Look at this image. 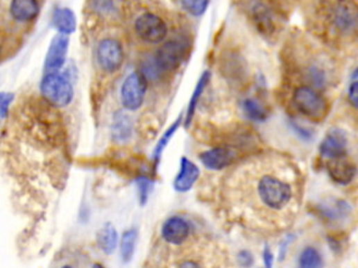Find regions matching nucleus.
Here are the masks:
<instances>
[{"label": "nucleus", "mask_w": 358, "mask_h": 268, "mask_svg": "<svg viewBox=\"0 0 358 268\" xmlns=\"http://www.w3.org/2000/svg\"><path fill=\"white\" fill-rule=\"evenodd\" d=\"M303 177L298 165L281 154H262L243 162L222 184L227 217L256 234L289 229L303 200Z\"/></svg>", "instance_id": "nucleus-1"}, {"label": "nucleus", "mask_w": 358, "mask_h": 268, "mask_svg": "<svg viewBox=\"0 0 358 268\" xmlns=\"http://www.w3.org/2000/svg\"><path fill=\"white\" fill-rule=\"evenodd\" d=\"M43 99L56 107H69L74 98V87L69 77L60 72L46 73L40 82Z\"/></svg>", "instance_id": "nucleus-2"}, {"label": "nucleus", "mask_w": 358, "mask_h": 268, "mask_svg": "<svg viewBox=\"0 0 358 268\" xmlns=\"http://www.w3.org/2000/svg\"><path fill=\"white\" fill-rule=\"evenodd\" d=\"M295 107L303 116L314 120H321L327 115L328 107L326 99L321 94L308 86H300L295 89L293 96Z\"/></svg>", "instance_id": "nucleus-3"}, {"label": "nucleus", "mask_w": 358, "mask_h": 268, "mask_svg": "<svg viewBox=\"0 0 358 268\" xmlns=\"http://www.w3.org/2000/svg\"><path fill=\"white\" fill-rule=\"evenodd\" d=\"M134 30L137 37L148 44L164 42L169 31L165 21L152 12L140 15L134 23Z\"/></svg>", "instance_id": "nucleus-4"}, {"label": "nucleus", "mask_w": 358, "mask_h": 268, "mask_svg": "<svg viewBox=\"0 0 358 268\" xmlns=\"http://www.w3.org/2000/svg\"><path fill=\"white\" fill-rule=\"evenodd\" d=\"M97 64L99 69L107 74H112L119 71L123 66L124 49L122 43L114 37H107L99 41L96 51Z\"/></svg>", "instance_id": "nucleus-5"}, {"label": "nucleus", "mask_w": 358, "mask_h": 268, "mask_svg": "<svg viewBox=\"0 0 358 268\" xmlns=\"http://www.w3.org/2000/svg\"><path fill=\"white\" fill-rule=\"evenodd\" d=\"M188 53V44L184 39H170L158 48L154 61L162 73L173 72L178 69Z\"/></svg>", "instance_id": "nucleus-6"}, {"label": "nucleus", "mask_w": 358, "mask_h": 268, "mask_svg": "<svg viewBox=\"0 0 358 268\" xmlns=\"http://www.w3.org/2000/svg\"><path fill=\"white\" fill-rule=\"evenodd\" d=\"M147 80L140 72H133L121 86V102L127 111H137L145 102Z\"/></svg>", "instance_id": "nucleus-7"}, {"label": "nucleus", "mask_w": 358, "mask_h": 268, "mask_svg": "<svg viewBox=\"0 0 358 268\" xmlns=\"http://www.w3.org/2000/svg\"><path fill=\"white\" fill-rule=\"evenodd\" d=\"M69 49V36L58 34L51 39L44 60L46 73L60 72L64 67Z\"/></svg>", "instance_id": "nucleus-8"}, {"label": "nucleus", "mask_w": 358, "mask_h": 268, "mask_svg": "<svg viewBox=\"0 0 358 268\" xmlns=\"http://www.w3.org/2000/svg\"><path fill=\"white\" fill-rule=\"evenodd\" d=\"M194 230L191 223L182 216H172L162 226V241L167 244L184 242Z\"/></svg>", "instance_id": "nucleus-9"}, {"label": "nucleus", "mask_w": 358, "mask_h": 268, "mask_svg": "<svg viewBox=\"0 0 358 268\" xmlns=\"http://www.w3.org/2000/svg\"><path fill=\"white\" fill-rule=\"evenodd\" d=\"M319 150L320 154L328 160L346 157L348 137L346 132L337 128L330 130L320 143Z\"/></svg>", "instance_id": "nucleus-10"}, {"label": "nucleus", "mask_w": 358, "mask_h": 268, "mask_svg": "<svg viewBox=\"0 0 358 268\" xmlns=\"http://www.w3.org/2000/svg\"><path fill=\"white\" fill-rule=\"evenodd\" d=\"M237 159V153L233 149L226 147H216L201 153L200 160L205 168L210 170H221L230 166Z\"/></svg>", "instance_id": "nucleus-11"}, {"label": "nucleus", "mask_w": 358, "mask_h": 268, "mask_svg": "<svg viewBox=\"0 0 358 268\" xmlns=\"http://www.w3.org/2000/svg\"><path fill=\"white\" fill-rule=\"evenodd\" d=\"M41 12L39 0H11L10 16L13 21L26 24L35 21Z\"/></svg>", "instance_id": "nucleus-12"}, {"label": "nucleus", "mask_w": 358, "mask_h": 268, "mask_svg": "<svg viewBox=\"0 0 358 268\" xmlns=\"http://www.w3.org/2000/svg\"><path fill=\"white\" fill-rule=\"evenodd\" d=\"M326 168L333 181L339 184L341 186L349 185L356 175V166L346 157L328 160Z\"/></svg>", "instance_id": "nucleus-13"}, {"label": "nucleus", "mask_w": 358, "mask_h": 268, "mask_svg": "<svg viewBox=\"0 0 358 268\" xmlns=\"http://www.w3.org/2000/svg\"><path fill=\"white\" fill-rule=\"evenodd\" d=\"M200 168L188 158L183 157L180 159V170L173 181V188L179 193L190 191L200 178Z\"/></svg>", "instance_id": "nucleus-14"}, {"label": "nucleus", "mask_w": 358, "mask_h": 268, "mask_svg": "<svg viewBox=\"0 0 358 268\" xmlns=\"http://www.w3.org/2000/svg\"><path fill=\"white\" fill-rule=\"evenodd\" d=\"M133 120L123 111H117L111 123V137L117 143H126L133 136Z\"/></svg>", "instance_id": "nucleus-15"}, {"label": "nucleus", "mask_w": 358, "mask_h": 268, "mask_svg": "<svg viewBox=\"0 0 358 268\" xmlns=\"http://www.w3.org/2000/svg\"><path fill=\"white\" fill-rule=\"evenodd\" d=\"M51 23L59 34L66 36L77 30V16L69 8H56L53 12Z\"/></svg>", "instance_id": "nucleus-16"}, {"label": "nucleus", "mask_w": 358, "mask_h": 268, "mask_svg": "<svg viewBox=\"0 0 358 268\" xmlns=\"http://www.w3.org/2000/svg\"><path fill=\"white\" fill-rule=\"evenodd\" d=\"M96 241H97V246L99 249L107 254L111 256L114 254L119 244V233L116 230L115 226L110 222L105 223L101 229L97 231V236H96Z\"/></svg>", "instance_id": "nucleus-17"}, {"label": "nucleus", "mask_w": 358, "mask_h": 268, "mask_svg": "<svg viewBox=\"0 0 358 268\" xmlns=\"http://www.w3.org/2000/svg\"><path fill=\"white\" fill-rule=\"evenodd\" d=\"M212 74L209 71H205L202 73L200 79L197 81L196 87L194 89V93H192L190 102H189L188 111H187V117H185V127H189L191 123L194 115H195V111H196L197 104L200 102L202 94L205 92V87L208 86L209 81H210Z\"/></svg>", "instance_id": "nucleus-18"}, {"label": "nucleus", "mask_w": 358, "mask_h": 268, "mask_svg": "<svg viewBox=\"0 0 358 268\" xmlns=\"http://www.w3.org/2000/svg\"><path fill=\"white\" fill-rule=\"evenodd\" d=\"M137 230L135 228L126 230L121 241H119V251H121V258L124 264H129L134 258L135 254V248H137Z\"/></svg>", "instance_id": "nucleus-19"}, {"label": "nucleus", "mask_w": 358, "mask_h": 268, "mask_svg": "<svg viewBox=\"0 0 358 268\" xmlns=\"http://www.w3.org/2000/svg\"><path fill=\"white\" fill-rule=\"evenodd\" d=\"M180 124H182V116H179L178 118L176 119L173 123L171 124L170 128L167 129V132L162 134V136L159 139L158 143L155 145V148L153 150V163L154 168H157L159 165V162H160V159H162V153H164V150L167 148V145H169V142H170L171 139L173 137L177 130H178L179 127H180Z\"/></svg>", "instance_id": "nucleus-20"}, {"label": "nucleus", "mask_w": 358, "mask_h": 268, "mask_svg": "<svg viewBox=\"0 0 358 268\" xmlns=\"http://www.w3.org/2000/svg\"><path fill=\"white\" fill-rule=\"evenodd\" d=\"M324 259L316 248H303L298 259V268H324Z\"/></svg>", "instance_id": "nucleus-21"}, {"label": "nucleus", "mask_w": 358, "mask_h": 268, "mask_svg": "<svg viewBox=\"0 0 358 268\" xmlns=\"http://www.w3.org/2000/svg\"><path fill=\"white\" fill-rule=\"evenodd\" d=\"M241 105H243L244 114L251 120L264 122L265 119L268 118V112L256 99H245Z\"/></svg>", "instance_id": "nucleus-22"}, {"label": "nucleus", "mask_w": 358, "mask_h": 268, "mask_svg": "<svg viewBox=\"0 0 358 268\" xmlns=\"http://www.w3.org/2000/svg\"><path fill=\"white\" fill-rule=\"evenodd\" d=\"M210 0H180V4L185 11H188L194 17H201L208 10Z\"/></svg>", "instance_id": "nucleus-23"}, {"label": "nucleus", "mask_w": 358, "mask_h": 268, "mask_svg": "<svg viewBox=\"0 0 358 268\" xmlns=\"http://www.w3.org/2000/svg\"><path fill=\"white\" fill-rule=\"evenodd\" d=\"M137 193H139V202L141 206H145L148 202L149 196L153 191V181L147 177L141 175L137 179Z\"/></svg>", "instance_id": "nucleus-24"}, {"label": "nucleus", "mask_w": 358, "mask_h": 268, "mask_svg": "<svg viewBox=\"0 0 358 268\" xmlns=\"http://www.w3.org/2000/svg\"><path fill=\"white\" fill-rule=\"evenodd\" d=\"M15 96L11 92H0V119H4L9 115L10 107L12 104Z\"/></svg>", "instance_id": "nucleus-25"}, {"label": "nucleus", "mask_w": 358, "mask_h": 268, "mask_svg": "<svg viewBox=\"0 0 358 268\" xmlns=\"http://www.w3.org/2000/svg\"><path fill=\"white\" fill-rule=\"evenodd\" d=\"M235 264L239 268H252L255 265V256L251 251H240L235 256Z\"/></svg>", "instance_id": "nucleus-26"}, {"label": "nucleus", "mask_w": 358, "mask_h": 268, "mask_svg": "<svg viewBox=\"0 0 358 268\" xmlns=\"http://www.w3.org/2000/svg\"><path fill=\"white\" fill-rule=\"evenodd\" d=\"M358 81H357V69L355 71L354 74H352V77H351V80H350L349 85V100L352 105H354L356 109H357V102H358Z\"/></svg>", "instance_id": "nucleus-27"}, {"label": "nucleus", "mask_w": 358, "mask_h": 268, "mask_svg": "<svg viewBox=\"0 0 358 268\" xmlns=\"http://www.w3.org/2000/svg\"><path fill=\"white\" fill-rule=\"evenodd\" d=\"M295 240L294 234H287L283 240H282V242L280 243V249H278V260L280 261H284L286 259L287 253H288V249H289L290 244L293 243V241Z\"/></svg>", "instance_id": "nucleus-28"}, {"label": "nucleus", "mask_w": 358, "mask_h": 268, "mask_svg": "<svg viewBox=\"0 0 358 268\" xmlns=\"http://www.w3.org/2000/svg\"><path fill=\"white\" fill-rule=\"evenodd\" d=\"M263 261H264V268H273V254L268 246H265L263 251Z\"/></svg>", "instance_id": "nucleus-29"}, {"label": "nucleus", "mask_w": 358, "mask_h": 268, "mask_svg": "<svg viewBox=\"0 0 358 268\" xmlns=\"http://www.w3.org/2000/svg\"><path fill=\"white\" fill-rule=\"evenodd\" d=\"M293 125H294V129L296 130V132H298V135L302 137V139H306V140H307V139H311V132H308V130L303 129L302 127H300L298 124L294 123Z\"/></svg>", "instance_id": "nucleus-30"}, {"label": "nucleus", "mask_w": 358, "mask_h": 268, "mask_svg": "<svg viewBox=\"0 0 358 268\" xmlns=\"http://www.w3.org/2000/svg\"><path fill=\"white\" fill-rule=\"evenodd\" d=\"M91 268H105L104 267V266H103V265H101V264H94V266H92V267Z\"/></svg>", "instance_id": "nucleus-31"}, {"label": "nucleus", "mask_w": 358, "mask_h": 268, "mask_svg": "<svg viewBox=\"0 0 358 268\" xmlns=\"http://www.w3.org/2000/svg\"><path fill=\"white\" fill-rule=\"evenodd\" d=\"M60 268H73L71 265H64V266H61Z\"/></svg>", "instance_id": "nucleus-32"}, {"label": "nucleus", "mask_w": 358, "mask_h": 268, "mask_svg": "<svg viewBox=\"0 0 358 268\" xmlns=\"http://www.w3.org/2000/svg\"><path fill=\"white\" fill-rule=\"evenodd\" d=\"M1 56H3V51H1V46H0V61H1Z\"/></svg>", "instance_id": "nucleus-33"}]
</instances>
